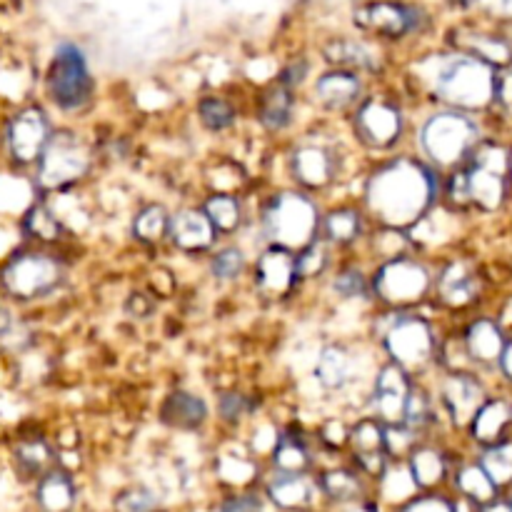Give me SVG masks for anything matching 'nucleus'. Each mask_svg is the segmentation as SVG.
<instances>
[{"label":"nucleus","instance_id":"obj_52","mask_svg":"<svg viewBox=\"0 0 512 512\" xmlns=\"http://www.w3.org/2000/svg\"><path fill=\"white\" fill-rule=\"evenodd\" d=\"M308 73H310V65L305 63V60H293V63L285 65V68L278 73V83L288 85V88L295 90L305 83Z\"/></svg>","mask_w":512,"mask_h":512},{"label":"nucleus","instance_id":"obj_12","mask_svg":"<svg viewBox=\"0 0 512 512\" xmlns=\"http://www.w3.org/2000/svg\"><path fill=\"white\" fill-rule=\"evenodd\" d=\"M435 398H438V405L445 410V415L453 420V425L468 428L480 405L490 398V390L478 370L458 368L443 375Z\"/></svg>","mask_w":512,"mask_h":512},{"label":"nucleus","instance_id":"obj_18","mask_svg":"<svg viewBox=\"0 0 512 512\" xmlns=\"http://www.w3.org/2000/svg\"><path fill=\"white\" fill-rule=\"evenodd\" d=\"M218 230H215L213 220L208 218V213L193 205H185L178 208L170 215V230L168 240L173 243L175 250L185 255H203L208 250L215 248V240H218Z\"/></svg>","mask_w":512,"mask_h":512},{"label":"nucleus","instance_id":"obj_26","mask_svg":"<svg viewBox=\"0 0 512 512\" xmlns=\"http://www.w3.org/2000/svg\"><path fill=\"white\" fill-rule=\"evenodd\" d=\"M295 110H298V100H295V90L288 85L275 80L270 88L263 90L258 100V123L263 125L268 133H283L293 125Z\"/></svg>","mask_w":512,"mask_h":512},{"label":"nucleus","instance_id":"obj_47","mask_svg":"<svg viewBox=\"0 0 512 512\" xmlns=\"http://www.w3.org/2000/svg\"><path fill=\"white\" fill-rule=\"evenodd\" d=\"M158 495L148 488H130L115 498V512H155Z\"/></svg>","mask_w":512,"mask_h":512},{"label":"nucleus","instance_id":"obj_60","mask_svg":"<svg viewBox=\"0 0 512 512\" xmlns=\"http://www.w3.org/2000/svg\"><path fill=\"white\" fill-rule=\"evenodd\" d=\"M510 183H512V145H510Z\"/></svg>","mask_w":512,"mask_h":512},{"label":"nucleus","instance_id":"obj_43","mask_svg":"<svg viewBox=\"0 0 512 512\" xmlns=\"http://www.w3.org/2000/svg\"><path fill=\"white\" fill-rule=\"evenodd\" d=\"M370 243H373V250L375 255H378V260H388V258H395V255H405L410 253V235L405 233V230H398V228H385V225H380V230L375 235H370Z\"/></svg>","mask_w":512,"mask_h":512},{"label":"nucleus","instance_id":"obj_28","mask_svg":"<svg viewBox=\"0 0 512 512\" xmlns=\"http://www.w3.org/2000/svg\"><path fill=\"white\" fill-rule=\"evenodd\" d=\"M313 483L305 473H275L268 483V498L280 510H298L313 500Z\"/></svg>","mask_w":512,"mask_h":512},{"label":"nucleus","instance_id":"obj_38","mask_svg":"<svg viewBox=\"0 0 512 512\" xmlns=\"http://www.w3.org/2000/svg\"><path fill=\"white\" fill-rule=\"evenodd\" d=\"M438 418V398H435L430 390H425L423 385L415 383L413 393L408 398V408H405V420L403 423L408 428H413L415 433H423L425 428L435 423Z\"/></svg>","mask_w":512,"mask_h":512},{"label":"nucleus","instance_id":"obj_23","mask_svg":"<svg viewBox=\"0 0 512 512\" xmlns=\"http://www.w3.org/2000/svg\"><path fill=\"white\" fill-rule=\"evenodd\" d=\"M323 58L330 68H345L355 70V73H378L380 70V53L363 38H330L323 45Z\"/></svg>","mask_w":512,"mask_h":512},{"label":"nucleus","instance_id":"obj_57","mask_svg":"<svg viewBox=\"0 0 512 512\" xmlns=\"http://www.w3.org/2000/svg\"><path fill=\"white\" fill-rule=\"evenodd\" d=\"M13 328V313H10L8 305L0 300V335H8Z\"/></svg>","mask_w":512,"mask_h":512},{"label":"nucleus","instance_id":"obj_42","mask_svg":"<svg viewBox=\"0 0 512 512\" xmlns=\"http://www.w3.org/2000/svg\"><path fill=\"white\" fill-rule=\"evenodd\" d=\"M330 248L333 245L325 238L313 240L310 245H305L303 250L295 253V260H298V275L300 280H315L323 278L330 268Z\"/></svg>","mask_w":512,"mask_h":512},{"label":"nucleus","instance_id":"obj_55","mask_svg":"<svg viewBox=\"0 0 512 512\" xmlns=\"http://www.w3.org/2000/svg\"><path fill=\"white\" fill-rule=\"evenodd\" d=\"M320 438L328 445H333V448H340V445H345L350 440V430L343 420H328L323 425V435Z\"/></svg>","mask_w":512,"mask_h":512},{"label":"nucleus","instance_id":"obj_30","mask_svg":"<svg viewBox=\"0 0 512 512\" xmlns=\"http://www.w3.org/2000/svg\"><path fill=\"white\" fill-rule=\"evenodd\" d=\"M408 468L413 473L418 490L435 488V485L443 483L445 473H448L443 450L433 448V445H415L408 455Z\"/></svg>","mask_w":512,"mask_h":512},{"label":"nucleus","instance_id":"obj_22","mask_svg":"<svg viewBox=\"0 0 512 512\" xmlns=\"http://www.w3.org/2000/svg\"><path fill=\"white\" fill-rule=\"evenodd\" d=\"M512 428V398L510 395H490L483 405L478 408V413L470 420L468 430L470 438L478 445L488 448V445L500 443V440L510 438Z\"/></svg>","mask_w":512,"mask_h":512},{"label":"nucleus","instance_id":"obj_21","mask_svg":"<svg viewBox=\"0 0 512 512\" xmlns=\"http://www.w3.org/2000/svg\"><path fill=\"white\" fill-rule=\"evenodd\" d=\"M435 293L448 308H468L480 295V278L465 260H453L435 275Z\"/></svg>","mask_w":512,"mask_h":512},{"label":"nucleus","instance_id":"obj_37","mask_svg":"<svg viewBox=\"0 0 512 512\" xmlns=\"http://www.w3.org/2000/svg\"><path fill=\"white\" fill-rule=\"evenodd\" d=\"M330 290L335 293V298L348 300V303H358V300L373 298V283H370V275L365 273L358 265H345L330 280Z\"/></svg>","mask_w":512,"mask_h":512},{"label":"nucleus","instance_id":"obj_58","mask_svg":"<svg viewBox=\"0 0 512 512\" xmlns=\"http://www.w3.org/2000/svg\"><path fill=\"white\" fill-rule=\"evenodd\" d=\"M483 512H512V505L503 503V500H493V503L483 505Z\"/></svg>","mask_w":512,"mask_h":512},{"label":"nucleus","instance_id":"obj_3","mask_svg":"<svg viewBox=\"0 0 512 512\" xmlns=\"http://www.w3.org/2000/svg\"><path fill=\"white\" fill-rule=\"evenodd\" d=\"M483 138L485 128L480 115L445 105L430 110L415 130L418 153L438 170H455L468 163Z\"/></svg>","mask_w":512,"mask_h":512},{"label":"nucleus","instance_id":"obj_19","mask_svg":"<svg viewBox=\"0 0 512 512\" xmlns=\"http://www.w3.org/2000/svg\"><path fill=\"white\" fill-rule=\"evenodd\" d=\"M50 138V120L40 108L20 110L8 125V148L18 163H38Z\"/></svg>","mask_w":512,"mask_h":512},{"label":"nucleus","instance_id":"obj_25","mask_svg":"<svg viewBox=\"0 0 512 512\" xmlns=\"http://www.w3.org/2000/svg\"><path fill=\"white\" fill-rule=\"evenodd\" d=\"M208 418V403L190 390H173L160 405V420L173 430H198Z\"/></svg>","mask_w":512,"mask_h":512},{"label":"nucleus","instance_id":"obj_17","mask_svg":"<svg viewBox=\"0 0 512 512\" xmlns=\"http://www.w3.org/2000/svg\"><path fill=\"white\" fill-rule=\"evenodd\" d=\"M510 333L505 330V325L500 323V318L493 315H478L475 320H470V325L463 333V348L468 355L470 365L478 370H495L498 368V360L503 355L505 343H508Z\"/></svg>","mask_w":512,"mask_h":512},{"label":"nucleus","instance_id":"obj_53","mask_svg":"<svg viewBox=\"0 0 512 512\" xmlns=\"http://www.w3.org/2000/svg\"><path fill=\"white\" fill-rule=\"evenodd\" d=\"M403 512H458V510H455V505H450L445 498L428 495V498L410 500V503L403 508Z\"/></svg>","mask_w":512,"mask_h":512},{"label":"nucleus","instance_id":"obj_24","mask_svg":"<svg viewBox=\"0 0 512 512\" xmlns=\"http://www.w3.org/2000/svg\"><path fill=\"white\" fill-rule=\"evenodd\" d=\"M453 48L465 50V53L485 60V63H490L498 70H505L512 65V40L505 33H498V30H460Z\"/></svg>","mask_w":512,"mask_h":512},{"label":"nucleus","instance_id":"obj_44","mask_svg":"<svg viewBox=\"0 0 512 512\" xmlns=\"http://www.w3.org/2000/svg\"><path fill=\"white\" fill-rule=\"evenodd\" d=\"M25 230L38 240H58L63 225L53 210L45 208V205H33L25 215Z\"/></svg>","mask_w":512,"mask_h":512},{"label":"nucleus","instance_id":"obj_36","mask_svg":"<svg viewBox=\"0 0 512 512\" xmlns=\"http://www.w3.org/2000/svg\"><path fill=\"white\" fill-rule=\"evenodd\" d=\"M208 270L213 275V280H218V283H235L248 270V253L240 245L233 243L223 245V248H215L210 253Z\"/></svg>","mask_w":512,"mask_h":512},{"label":"nucleus","instance_id":"obj_40","mask_svg":"<svg viewBox=\"0 0 512 512\" xmlns=\"http://www.w3.org/2000/svg\"><path fill=\"white\" fill-rule=\"evenodd\" d=\"M480 465L488 470V475L493 478V483L498 485V488L510 485L512 483V438L500 440V443L483 448Z\"/></svg>","mask_w":512,"mask_h":512},{"label":"nucleus","instance_id":"obj_7","mask_svg":"<svg viewBox=\"0 0 512 512\" xmlns=\"http://www.w3.org/2000/svg\"><path fill=\"white\" fill-rule=\"evenodd\" d=\"M45 90L53 105L63 113H78L93 100L95 80L88 55L80 45L60 43L45 75Z\"/></svg>","mask_w":512,"mask_h":512},{"label":"nucleus","instance_id":"obj_54","mask_svg":"<svg viewBox=\"0 0 512 512\" xmlns=\"http://www.w3.org/2000/svg\"><path fill=\"white\" fill-rule=\"evenodd\" d=\"M220 512H260V498L253 493H240L225 500Z\"/></svg>","mask_w":512,"mask_h":512},{"label":"nucleus","instance_id":"obj_1","mask_svg":"<svg viewBox=\"0 0 512 512\" xmlns=\"http://www.w3.org/2000/svg\"><path fill=\"white\" fill-rule=\"evenodd\" d=\"M440 198L443 175L423 155H390L363 185V210L385 228L413 230L438 208Z\"/></svg>","mask_w":512,"mask_h":512},{"label":"nucleus","instance_id":"obj_27","mask_svg":"<svg viewBox=\"0 0 512 512\" xmlns=\"http://www.w3.org/2000/svg\"><path fill=\"white\" fill-rule=\"evenodd\" d=\"M365 213L363 208H355V205H338V208H330L328 213H323V228H320V238L328 240L333 248H348L355 245L358 240L365 238Z\"/></svg>","mask_w":512,"mask_h":512},{"label":"nucleus","instance_id":"obj_59","mask_svg":"<svg viewBox=\"0 0 512 512\" xmlns=\"http://www.w3.org/2000/svg\"><path fill=\"white\" fill-rule=\"evenodd\" d=\"M343 512H378V510H375L373 505L358 503V500H355V503H348V508H345Z\"/></svg>","mask_w":512,"mask_h":512},{"label":"nucleus","instance_id":"obj_56","mask_svg":"<svg viewBox=\"0 0 512 512\" xmlns=\"http://www.w3.org/2000/svg\"><path fill=\"white\" fill-rule=\"evenodd\" d=\"M500 373V378H503V383H508L512 388V333L508 338V343H505V350L503 355H500L498 360V368H495Z\"/></svg>","mask_w":512,"mask_h":512},{"label":"nucleus","instance_id":"obj_48","mask_svg":"<svg viewBox=\"0 0 512 512\" xmlns=\"http://www.w3.org/2000/svg\"><path fill=\"white\" fill-rule=\"evenodd\" d=\"M50 460H53V453H50V448L43 443V440H30V443H23L18 448V463L33 475L45 473Z\"/></svg>","mask_w":512,"mask_h":512},{"label":"nucleus","instance_id":"obj_4","mask_svg":"<svg viewBox=\"0 0 512 512\" xmlns=\"http://www.w3.org/2000/svg\"><path fill=\"white\" fill-rule=\"evenodd\" d=\"M258 223L265 245H278L298 253L320 238L323 210L308 190L288 188L265 200Z\"/></svg>","mask_w":512,"mask_h":512},{"label":"nucleus","instance_id":"obj_9","mask_svg":"<svg viewBox=\"0 0 512 512\" xmlns=\"http://www.w3.org/2000/svg\"><path fill=\"white\" fill-rule=\"evenodd\" d=\"M430 18L408 0H370L355 8V25L380 40H405L428 28Z\"/></svg>","mask_w":512,"mask_h":512},{"label":"nucleus","instance_id":"obj_11","mask_svg":"<svg viewBox=\"0 0 512 512\" xmlns=\"http://www.w3.org/2000/svg\"><path fill=\"white\" fill-rule=\"evenodd\" d=\"M63 280V263L48 253H20L3 268V288L20 300L45 298L55 293Z\"/></svg>","mask_w":512,"mask_h":512},{"label":"nucleus","instance_id":"obj_61","mask_svg":"<svg viewBox=\"0 0 512 512\" xmlns=\"http://www.w3.org/2000/svg\"><path fill=\"white\" fill-rule=\"evenodd\" d=\"M458 3H468V0H458Z\"/></svg>","mask_w":512,"mask_h":512},{"label":"nucleus","instance_id":"obj_45","mask_svg":"<svg viewBox=\"0 0 512 512\" xmlns=\"http://www.w3.org/2000/svg\"><path fill=\"white\" fill-rule=\"evenodd\" d=\"M415 490H418V485H415V478L408 465L388 468L383 473V493L393 503H403V500L413 498Z\"/></svg>","mask_w":512,"mask_h":512},{"label":"nucleus","instance_id":"obj_50","mask_svg":"<svg viewBox=\"0 0 512 512\" xmlns=\"http://www.w3.org/2000/svg\"><path fill=\"white\" fill-rule=\"evenodd\" d=\"M218 473L220 478H225L228 483H248L253 478L255 468L243 458H235V455H223L218 463Z\"/></svg>","mask_w":512,"mask_h":512},{"label":"nucleus","instance_id":"obj_33","mask_svg":"<svg viewBox=\"0 0 512 512\" xmlns=\"http://www.w3.org/2000/svg\"><path fill=\"white\" fill-rule=\"evenodd\" d=\"M38 503L45 512H70L75 503V485L68 473L50 470L38 485Z\"/></svg>","mask_w":512,"mask_h":512},{"label":"nucleus","instance_id":"obj_31","mask_svg":"<svg viewBox=\"0 0 512 512\" xmlns=\"http://www.w3.org/2000/svg\"><path fill=\"white\" fill-rule=\"evenodd\" d=\"M170 215L168 208L163 203H148L143 208H138V213L133 215V223H130V233L135 240L145 245H158L168 238L170 230Z\"/></svg>","mask_w":512,"mask_h":512},{"label":"nucleus","instance_id":"obj_10","mask_svg":"<svg viewBox=\"0 0 512 512\" xmlns=\"http://www.w3.org/2000/svg\"><path fill=\"white\" fill-rule=\"evenodd\" d=\"M93 155L73 133H55L38 160V183L45 190H65L90 173Z\"/></svg>","mask_w":512,"mask_h":512},{"label":"nucleus","instance_id":"obj_46","mask_svg":"<svg viewBox=\"0 0 512 512\" xmlns=\"http://www.w3.org/2000/svg\"><path fill=\"white\" fill-rule=\"evenodd\" d=\"M418 445V433L405 423L385 425V453L388 458H403Z\"/></svg>","mask_w":512,"mask_h":512},{"label":"nucleus","instance_id":"obj_14","mask_svg":"<svg viewBox=\"0 0 512 512\" xmlns=\"http://www.w3.org/2000/svg\"><path fill=\"white\" fill-rule=\"evenodd\" d=\"M340 158L335 148L325 143H315V140H305V143L295 145L290 153V173L298 188L308 190V193H318L328 185L335 183L338 178Z\"/></svg>","mask_w":512,"mask_h":512},{"label":"nucleus","instance_id":"obj_29","mask_svg":"<svg viewBox=\"0 0 512 512\" xmlns=\"http://www.w3.org/2000/svg\"><path fill=\"white\" fill-rule=\"evenodd\" d=\"M203 210L208 213V218L213 220L215 230L220 235H235L243 228L245 220V208L243 200L235 193H225V190H215L208 198L203 200Z\"/></svg>","mask_w":512,"mask_h":512},{"label":"nucleus","instance_id":"obj_51","mask_svg":"<svg viewBox=\"0 0 512 512\" xmlns=\"http://www.w3.org/2000/svg\"><path fill=\"white\" fill-rule=\"evenodd\" d=\"M495 108H498L505 118H512V65L500 70L498 75V98H495Z\"/></svg>","mask_w":512,"mask_h":512},{"label":"nucleus","instance_id":"obj_39","mask_svg":"<svg viewBox=\"0 0 512 512\" xmlns=\"http://www.w3.org/2000/svg\"><path fill=\"white\" fill-rule=\"evenodd\" d=\"M350 443H353L355 455L385 453V423L375 415H365L350 430Z\"/></svg>","mask_w":512,"mask_h":512},{"label":"nucleus","instance_id":"obj_35","mask_svg":"<svg viewBox=\"0 0 512 512\" xmlns=\"http://www.w3.org/2000/svg\"><path fill=\"white\" fill-rule=\"evenodd\" d=\"M455 483H458V490L465 495V498L473 500V503H478V505L493 503L495 495H498V485L493 483V478L488 475V470H485L480 463L463 465V468L458 470V478H455Z\"/></svg>","mask_w":512,"mask_h":512},{"label":"nucleus","instance_id":"obj_8","mask_svg":"<svg viewBox=\"0 0 512 512\" xmlns=\"http://www.w3.org/2000/svg\"><path fill=\"white\" fill-rule=\"evenodd\" d=\"M353 133L368 150L390 153L408 133V115L390 95H365L353 110Z\"/></svg>","mask_w":512,"mask_h":512},{"label":"nucleus","instance_id":"obj_5","mask_svg":"<svg viewBox=\"0 0 512 512\" xmlns=\"http://www.w3.org/2000/svg\"><path fill=\"white\" fill-rule=\"evenodd\" d=\"M378 340L388 360L398 363L410 375L423 373L440 360V340L435 325L413 310H388L380 315Z\"/></svg>","mask_w":512,"mask_h":512},{"label":"nucleus","instance_id":"obj_41","mask_svg":"<svg viewBox=\"0 0 512 512\" xmlns=\"http://www.w3.org/2000/svg\"><path fill=\"white\" fill-rule=\"evenodd\" d=\"M320 490H323L330 500H335V503H355L360 495V478L353 470H328V473H323V478H320Z\"/></svg>","mask_w":512,"mask_h":512},{"label":"nucleus","instance_id":"obj_15","mask_svg":"<svg viewBox=\"0 0 512 512\" xmlns=\"http://www.w3.org/2000/svg\"><path fill=\"white\" fill-rule=\"evenodd\" d=\"M300 283L295 253L278 245H265L253 263V285L265 298H285Z\"/></svg>","mask_w":512,"mask_h":512},{"label":"nucleus","instance_id":"obj_2","mask_svg":"<svg viewBox=\"0 0 512 512\" xmlns=\"http://www.w3.org/2000/svg\"><path fill=\"white\" fill-rule=\"evenodd\" d=\"M418 75L428 93L445 108L468 110L475 115L495 108L500 70L465 50L453 48L428 55L420 60Z\"/></svg>","mask_w":512,"mask_h":512},{"label":"nucleus","instance_id":"obj_34","mask_svg":"<svg viewBox=\"0 0 512 512\" xmlns=\"http://www.w3.org/2000/svg\"><path fill=\"white\" fill-rule=\"evenodd\" d=\"M195 113H198L200 125L210 133H225L238 120V108L225 95H203L195 105Z\"/></svg>","mask_w":512,"mask_h":512},{"label":"nucleus","instance_id":"obj_6","mask_svg":"<svg viewBox=\"0 0 512 512\" xmlns=\"http://www.w3.org/2000/svg\"><path fill=\"white\" fill-rule=\"evenodd\" d=\"M373 298L390 310H413L435 290V275L423 260L410 253L380 260L370 275Z\"/></svg>","mask_w":512,"mask_h":512},{"label":"nucleus","instance_id":"obj_16","mask_svg":"<svg viewBox=\"0 0 512 512\" xmlns=\"http://www.w3.org/2000/svg\"><path fill=\"white\" fill-rule=\"evenodd\" d=\"M313 98L328 113L355 110L365 98V75L345 68H328L313 80Z\"/></svg>","mask_w":512,"mask_h":512},{"label":"nucleus","instance_id":"obj_32","mask_svg":"<svg viewBox=\"0 0 512 512\" xmlns=\"http://www.w3.org/2000/svg\"><path fill=\"white\" fill-rule=\"evenodd\" d=\"M313 455L303 438L295 433H278L273 445V468L275 473H308Z\"/></svg>","mask_w":512,"mask_h":512},{"label":"nucleus","instance_id":"obj_49","mask_svg":"<svg viewBox=\"0 0 512 512\" xmlns=\"http://www.w3.org/2000/svg\"><path fill=\"white\" fill-rule=\"evenodd\" d=\"M218 413L225 423L238 425L240 420L248 418L250 413V400L243 393H223L218 398Z\"/></svg>","mask_w":512,"mask_h":512},{"label":"nucleus","instance_id":"obj_13","mask_svg":"<svg viewBox=\"0 0 512 512\" xmlns=\"http://www.w3.org/2000/svg\"><path fill=\"white\" fill-rule=\"evenodd\" d=\"M415 375L400 368L393 360H385L373 375V385H370L368 405L370 415L383 420L385 425L403 423L405 408H408V398L413 393Z\"/></svg>","mask_w":512,"mask_h":512},{"label":"nucleus","instance_id":"obj_20","mask_svg":"<svg viewBox=\"0 0 512 512\" xmlns=\"http://www.w3.org/2000/svg\"><path fill=\"white\" fill-rule=\"evenodd\" d=\"M313 378L325 393H343L358 378V355L345 343H328L318 350Z\"/></svg>","mask_w":512,"mask_h":512}]
</instances>
